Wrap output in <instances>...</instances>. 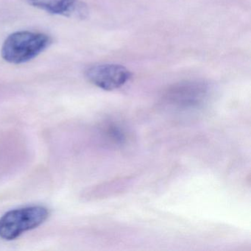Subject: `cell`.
Here are the masks:
<instances>
[{
  "mask_svg": "<svg viewBox=\"0 0 251 251\" xmlns=\"http://www.w3.org/2000/svg\"><path fill=\"white\" fill-rule=\"evenodd\" d=\"M51 43V38L44 33L16 32L10 35L4 42L1 55L7 62L23 64L36 58Z\"/></svg>",
  "mask_w": 251,
  "mask_h": 251,
  "instance_id": "obj_1",
  "label": "cell"
},
{
  "mask_svg": "<svg viewBox=\"0 0 251 251\" xmlns=\"http://www.w3.org/2000/svg\"><path fill=\"white\" fill-rule=\"evenodd\" d=\"M49 215V210L42 205L11 210L0 218V237L5 240H14L25 232L43 224Z\"/></svg>",
  "mask_w": 251,
  "mask_h": 251,
  "instance_id": "obj_2",
  "label": "cell"
},
{
  "mask_svg": "<svg viewBox=\"0 0 251 251\" xmlns=\"http://www.w3.org/2000/svg\"><path fill=\"white\" fill-rule=\"evenodd\" d=\"M208 87L203 82L187 80L170 86L163 94V101L179 108L198 106L206 97Z\"/></svg>",
  "mask_w": 251,
  "mask_h": 251,
  "instance_id": "obj_3",
  "label": "cell"
},
{
  "mask_svg": "<svg viewBox=\"0 0 251 251\" xmlns=\"http://www.w3.org/2000/svg\"><path fill=\"white\" fill-rule=\"evenodd\" d=\"M86 77L97 87L105 91H113L124 86L131 77L126 67L117 64H100L88 69Z\"/></svg>",
  "mask_w": 251,
  "mask_h": 251,
  "instance_id": "obj_4",
  "label": "cell"
},
{
  "mask_svg": "<svg viewBox=\"0 0 251 251\" xmlns=\"http://www.w3.org/2000/svg\"><path fill=\"white\" fill-rule=\"evenodd\" d=\"M30 5L50 14L71 18L84 19L87 17V6L80 0H26Z\"/></svg>",
  "mask_w": 251,
  "mask_h": 251,
  "instance_id": "obj_5",
  "label": "cell"
},
{
  "mask_svg": "<svg viewBox=\"0 0 251 251\" xmlns=\"http://www.w3.org/2000/svg\"><path fill=\"white\" fill-rule=\"evenodd\" d=\"M103 133L106 136L107 139L114 145H123L127 139L123 126L114 122H111L104 126Z\"/></svg>",
  "mask_w": 251,
  "mask_h": 251,
  "instance_id": "obj_6",
  "label": "cell"
}]
</instances>
